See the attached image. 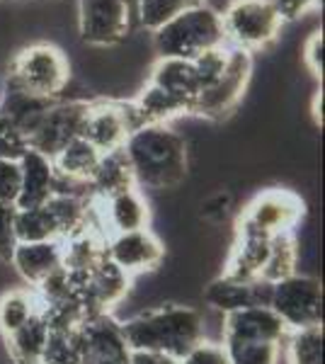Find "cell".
Masks as SVG:
<instances>
[{
	"label": "cell",
	"mask_w": 325,
	"mask_h": 364,
	"mask_svg": "<svg viewBox=\"0 0 325 364\" xmlns=\"http://www.w3.org/2000/svg\"><path fill=\"white\" fill-rule=\"evenodd\" d=\"M124 154L136 187L175 190L187 178V144L170 124H146L129 134Z\"/></svg>",
	"instance_id": "1"
},
{
	"label": "cell",
	"mask_w": 325,
	"mask_h": 364,
	"mask_svg": "<svg viewBox=\"0 0 325 364\" xmlns=\"http://www.w3.org/2000/svg\"><path fill=\"white\" fill-rule=\"evenodd\" d=\"M122 333L132 350L165 352L180 360L187 350L204 340V318L192 306L168 304L124 321Z\"/></svg>",
	"instance_id": "2"
},
{
	"label": "cell",
	"mask_w": 325,
	"mask_h": 364,
	"mask_svg": "<svg viewBox=\"0 0 325 364\" xmlns=\"http://www.w3.org/2000/svg\"><path fill=\"white\" fill-rule=\"evenodd\" d=\"M151 44L158 58H182L194 61L204 51L226 46L221 13L209 5L199 3L182 10L163 27L151 32Z\"/></svg>",
	"instance_id": "3"
},
{
	"label": "cell",
	"mask_w": 325,
	"mask_h": 364,
	"mask_svg": "<svg viewBox=\"0 0 325 364\" xmlns=\"http://www.w3.org/2000/svg\"><path fill=\"white\" fill-rule=\"evenodd\" d=\"M70 63L61 46L51 42H37L22 46L10 61V73L5 80L25 87L34 95L56 100L68 85Z\"/></svg>",
	"instance_id": "4"
},
{
	"label": "cell",
	"mask_w": 325,
	"mask_h": 364,
	"mask_svg": "<svg viewBox=\"0 0 325 364\" xmlns=\"http://www.w3.org/2000/svg\"><path fill=\"white\" fill-rule=\"evenodd\" d=\"M226 44L243 51L267 49L282 34L284 20L272 0H228L221 13Z\"/></svg>",
	"instance_id": "5"
},
{
	"label": "cell",
	"mask_w": 325,
	"mask_h": 364,
	"mask_svg": "<svg viewBox=\"0 0 325 364\" xmlns=\"http://www.w3.org/2000/svg\"><path fill=\"white\" fill-rule=\"evenodd\" d=\"M304 199L292 190L272 187L252 199L238 219V231L260 233L265 238H277L294 233L304 219Z\"/></svg>",
	"instance_id": "6"
},
{
	"label": "cell",
	"mask_w": 325,
	"mask_h": 364,
	"mask_svg": "<svg viewBox=\"0 0 325 364\" xmlns=\"http://www.w3.org/2000/svg\"><path fill=\"white\" fill-rule=\"evenodd\" d=\"M267 306L282 318L289 331L321 326L323 289L321 282L309 274H292L270 287Z\"/></svg>",
	"instance_id": "7"
},
{
	"label": "cell",
	"mask_w": 325,
	"mask_h": 364,
	"mask_svg": "<svg viewBox=\"0 0 325 364\" xmlns=\"http://www.w3.org/2000/svg\"><path fill=\"white\" fill-rule=\"evenodd\" d=\"M144 127L134 102H114V100H92L82 119L80 136L92 144L100 154L119 151L127 144L129 134Z\"/></svg>",
	"instance_id": "8"
},
{
	"label": "cell",
	"mask_w": 325,
	"mask_h": 364,
	"mask_svg": "<svg viewBox=\"0 0 325 364\" xmlns=\"http://www.w3.org/2000/svg\"><path fill=\"white\" fill-rule=\"evenodd\" d=\"M252 75V58L247 51L228 46V61L223 73L211 85L199 90L192 112L206 119H223L243 100L245 87Z\"/></svg>",
	"instance_id": "9"
},
{
	"label": "cell",
	"mask_w": 325,
	"mask_h": 364,
	"mask_svg": "<svg viewBox=\"0 0 325 364\" xmlns=\"http://www.w3.org/2000/svg\"><path fill=\"white\" fill-rule=\"evenodd\" d=\"M75 22L82 44L112 49L129 37L132 10L122 0H78Z\"/></svg>",
	"instance_id": "10"
},
{
	"label": "cell",
	"mask_w": 325,
	"mask_h": 364,
	"mask_svg": "<svg viewBox=\"0 0 325 364\" xmlns=\"http://www.w3.org/2000/svg\"><path fill=\"white\" fill-rule=\"evenodd\" d=\"M90 107V100H68V102H54L39 127L27 139V149L39 151L41 156L54 158L68 141L80 136L82 119Z\"/></svg>",
	"instance_id": "11"
},
{
	"label": "cell",
	"mask_w": 325,
	"mask_h": 364,
	"mask_svg": "<svg viewBox=\"0 0 325 364\" xmlns=\"http://www.w3.org/2000/svg\"><path fill=\"white\" fill-rule=\"evenodd\" d=\"M80 364H127L132 348L122 333V323L110 314L87 318L78 326Z\"/></svg>",
	"instance_id": "12"
},
{
	"label": "cell",
	"mask_w": 325,
	"mask_h": 364,
	"mask_svg": "<svg viewBox=\"0 0 325 364\" xmlns=\"http://www.w3.org/2000/svg\"><path fill=\"white\" fill-rule=\"evenodd\" d=\"M105 255L110 262H114L124 274L134 277V274L149 272L156 269L163 262L165 248L149 228L129 233H112L105 240Z\"/></svg>",
	"instance_id": "13"
},
{
	"label": "cell",
	"mask_w": 325,
	"mask_h": 364,
	"mask_svg": "<svg viewBox=\"0 0 325 364\" xmlns=\"http://www.w3.org/2000/svg\"><path fill=\"white\" fill-rule=\"evenodd\" d=\"M289 328L270 306H250L223 316V340L284 345Z\"/></svg>",
	"instance_id": "14"
},
{
	"label": "cell",
	"mask_w": 325,
	"mask_h": 364,
	"mask_svg": "<svg viewBox=\"0 0 325 364\" xmlns=\"http://www.w3.org/2000/svg\"><path fill=\"white\" fill-rule=\"evenodd\" d=\"M54 102L56 100L34 95L25 87L5 80L3 95H0V119L13 127L17 134L29 139Z\"/></svg>",
	"instance_id": "15"
},
{
	"label": "cell",
	"mask_w": 325,
	"mask_h": 364,
	"mask_svg": "<svg viewBox=\"0 0 325 364\" xmlns=\"http://www.w3.org/2000/svg\"><path fill=\"white\" fill-rule=\"evenodd\" d=\"M97 204H100V216H102V226L107 228V236L149 228L151 209L146 204L144 195L139 192V187L117 192V195H112L107 199H97Z\"/></svg>",
	"instance_id": "16"
},
{
	"label": "cell",
	"mask_w": 325,
	"mask_h": 364,
	"mask_svg": "<svg viewBox=\"0 0 325 364\" xmlns=\"http://www.w3.org/2000/svg\"><path fill=\"white\" fill-rule=\"evenodd\" d=\"M270 287L272 284H265V282H240L221 274L218 279L209 282V287L204 289V301L211 309L223 311V316L250 306H267Z\"/></svg>",
	"instance_id": "17"
},
{
	"label": "cell",
	"mask_w": 325,
	"mask_h": 364,
	"mask_svg": "<svg viewBox=\"0 0 325 364\" xmlns=\"http://www.w3.org/2000/svg\"><path fill=\"white\" fill-rule=\"evenodd\" d=\"M20 197H17L15 209H32L41 207L51 195L56 185V170L51 158L41 156L39 151L27 149L20 161Z\"/></svg>",
	"instance_id": "18"
},
{
	"label": "cell",
	"mask_w": 325,
	"mask_h": 364,
	"mask_svg": "<svg viewBox=\"0 0 325 364\" xmlns=\"http://www.w3.org/2000/svg\"><path fill=\"white\" fill-rule=\"evenodd\" d=\"M10 265L17 269L27 284L37 287L49 274L63 267V248L61 240H34V243H17Z\"/></svg>",
	"instance_id": "19"
},
{
	"label": "cell",
	"mask_w": 325,
	"mask_h": 364,
	"mask_svg": "<svg viewBox=\"0 0 325 364\" xmlns=\"http://www.w3.org/2000/svg\"><path fill=\"white\" fill-rule=\"evenodd\" d=\"M149 83L163 87L175 100H180L187 109L192 112V105L199 95V78L194 70L192 61H182V58H158L151 68Z\"/></svg>",
	"instance_id": "20"
},
{
	"label": "cell",
	"mask_w": 325,
	"mask_h": 364,
	"mask_svg": "<svg viewBox=\"0 0 325 364\" xmlns=\"http://www.w3.org/2000/svg\"><path fill=\"white\" fill-rule=\"evenodd\" d=\"M270 243L272 238H265L260 233L238 231L223 274L240 282H260V272H262L265 260H267Z\"/></svg>",
	"instance_id": "21"
},
{
	"label": "cell",
	"mask_w": 325,
	"mask_h": 364,
	"mask_svg": "<svg viewBox=\"0 0 325 364\" xmlns=\"http://www.w3.org/2000/svg\"><path fill=\"white\" fill-rule=\"evenodd\" d=\"M100 158H102V154H100L95 146L87 144L82 136H75L51 158V163H54V168H56V175H61V178H66L70 182H78V185L90 187V178H92V173H95Z\"/></svg>",
	"instance_id": "22"
},
{
	"label": "cell",
	"mask_w": 325,
	"mask_h": 364,
	"mask_svg": "<svg viewBox=\"0 0 325 364\" xmlns=\"http://www.w3.org/2000/svg\"><path fill=\"white\" fill-rule=\"evenodd\" d=\"M132 187H136V182L124 149L112 151V154H102L95 173L90 178V197L107 199L112 195H117V192L132 190Z\"/></svg>",
	"instance_id": "23"
},
{
	"label": "cell",
	"mask_w": 325,
	"mask_h": 364,
	"mask_svg": "<svg viewBox=\"0 0 325 364\" xmlns=\"http://www.w3.org/2000/svg\"><path fill=\"white\" fill-rule=\"evenodd\" d=\"M46 338H49V326L41 318V311H39L34 318H29L25 323V326H20L15 333H10V336H5V348H8L10 362L39 364Z\"/></svg>",
	"instance_id": "24"
},
{
	"label": "cell",
	"mask_w": 325,
	"mask_h": 364,
	"mask_svg": "<svg viewBox=\"0 0 325 364\" xmlns=\"http://www.w3.org/2000/svg\"><path fill=\"white\" fill-rule=\"evenodd\" d=\"M134 107H136V112H139L141 122H144V127L146 124H170V122L177 119V117L190 114V109H187L180 100H175L170 92H165L163 87L149 83V80H146V85L141 87L139 97L134 100Z\"/></svg>",
	"instance_id": "25"
},
{
	"label": "cell",
	"mask_w": 325,
	"mask_h": 364,
	"mask_svg": "<svg viewBox=\"0 0 325 364\" xmlns=\"http://www.w3.org/2000/svg\"><path fill=\"white\" fill-rule=\"evenodd\" d=\"M39 314V296L34 289H10L0 296V333L10 336Z\"/></svg>",
	"instance_id": "26"
},
{
	"label": "cell",
	"mask_w": 325,
	"mask_h": 364,
	"mask_svg": "<svg viewBox=\"0 0 325 364\" xmlns=\"http://www.w3.org/2000/svg\"><path fill=\"white\" fill-rule=\"evenodd\" d=\"M297 260H299V250H297L294 233H284V236L272 238L267 260H265V267H262V272H260V282H265V284H277V282L297 274Z\"/></svg>",
	"instance_id": "27"
},
{
	"label": "cell",
	"mask_w": 325,
	"mask_h": 364,
	"mask_svg": "<svg viewBox=\"0 0 325 364\" xmlns=\"http://www.w3.org/2000/svg\"><path fill=\"white\" fill-rule=\"evenodd\" d=\"M15 238L17 243L34 240H58V228L51 219L46 204L32 209H15Z\"/></svg>",
	"instance_id": "28"
},
{
	"label": "cell",
	"mask_w": 325,
	"mask_h": 364,
	"mask_svg": "<svg viewBox=\"0 0 325 364\" xmlns=\"http://www.w3.org/2000/svg\"><path fill=\"white\" fill-rule=\"evenodd\" d=\"M282 348L287 364H323V326L289 331Z\"/></svg>",
	"instance_id": "29"
},
{
	"label": "cell",
	"mask_w": 325,
	"mask_h": 364,
	"mask_svg": "<svg viewBox=\"0 0 325 364\" xmlns=\"http://www.w3.org/2000/svg\"><path fill=\"white\" fill-rule=\"evenodd\" d=\"M228 364H279L282 345L252 343V340H223Z\"/></svg>",
	"instance_id": "30"
},
{
	"label": "cell",
	"mask_w": 325,
	"mask_h": 364,
	"mask_svg": "<svg viewBox=\"0 0 325 364\" xmlns=\"http://www.w3.org/2000/svg\"><path fill=\"white\" fill-rule=\"evenodd\" d=\"M204 0H139L134 13L139 15V25L146 32H156L158 27H163L168 20H173L175 15H180L182 10L199 5Z\"/></svg>",
	"instance_id": "31"
},
{
	"label": "cell",
	"mask_w": 325,
	"mask_h": 364,
	"mask_svg": "<svg viewBox=\"0 0 325 364\" xmlns=\"http://www.w3.org/2000/svg\"><path fill=\"white\" fill-rule=\"evenodd\" d=\"M39 364H80L78 328L75 331H49Z\"/></svg>",
	"instance_id": "32"
},
{
	"label": "cell",
	"mask_w": 325,
	"mask_h": 364,
	"mask_svg": "<svg viewBox=\"0 0 325 364\" xmlns=\"http://www.w3.org/2000/svg\"><path fill=\"white\" fill-rule=\"evenodd\" d=\"M177 364H228L226 350L221 343H209V340H199L192 350L177 360Z\"/></svg>",
	"instance_id": "33"
},
{
	"label": "cell",
	"mask_w": 325,
	"mask_h": 364,
	"mask_svg": "<svg viewBox=\"0 0 325 364\" xmlns=\"http://www.w3.org/2000/svg\"><path fill=\"white\" fill-rule=\"evenodd\" d=\"M20 163L17 161H0V204L15 207L20 197Z\"/></svg>",
	"instance_id": "34"
},
{
	"label": "cell",
	"mask_w": 325,
	"mask_h": 364,
	"mask_svg": "<svg viewBox=\"0 0 325 364\" xmlns=\"http://www.w3.org/2000/svg\"><path fill=\"white\" fill-rule=\"evenodd\" d=\"M301 58L316 78H323V29H313L301 46Z\"/></svg>",
	"instance_id": "35"
},
{
	"label": "cell",
	"mask_w": 325,
	"mask_h": 364,
	"mask_svg": "<svg viewBox=\"0 0 325 364\" xmlns=\"http://www.w3.org/2000/svg\"><path fill=\"white\" fill-rule=\"evenodd\" d=\"M27 151V139L0 119V161H20Z\"/></svg>",
	"instance_id": "36"
},
{
	"label": "cell",
	"mask_w": 325,
	"mask_h": 364,
	"mask_svg": "<svg viewBox=\"0 0 325 364\" xmlns=\"http://www.w3.org/2000/svg\"><path fill=\"white\" fill-rule=\"evenodd\" d=\"M15 207L0 204V260L10 262L17 238H15Z\"/></svg>",
	"instance_id": "37"
},
{
	"label": "cell",
	"mask_w": 325,
	"mask_h": 364,
	"mask_svg": "<svg viewBox=\"0 0 325 364\" xmlns=\"http://www.w3.org/2000/svg\"><path fill=\"white\" fill-rule=\"evenodd\" d=\"M321 0H272V5L277 8V13L284 22L289 20H299V17L309 15Z\"/></svg>",
	"instance_id": "38"
},
{
	"label": "cell",
	"mask_w": 325,
	"mask_h": 364,
	"mask_svg": "<svg viewBox=\"0 0 325 364\" xmlns=\"http://www.w3.org/2000/svg\"><path fill=\"white\" fill-rule=\"evenodd\" d=\"M228 204H230V195H226V192H216L214 197H209L204 202L202 214L211 221H221L228 211Z\"/></svg>",
	"instance_id": "39"
},
{
	"label": "cell",
	"mask_w": 325,
	"mask_h": 364,
	"mask_svg": "<svg viewBox=\"0 0 325 364\" xmlns=\"http://www.w3.org/2000/svg\"><path fill=\"white\" fill-rule=\"evenodd\" d=\"M127 364H177L175 357L165 355V352H153V350H132L129 352Z\"/></svg>",
	"instance_id": "40"
},
{
	"label": "cell",
	"mask_w": 325,
	"mask_h": 364,
	"mask_svg": "<svg viewBox=\"0 0 325 364\" xmlns=\"http://www.w3.org/2000/svg\"><path fill=\"white\" fill-rule=\"evenodd\" d=\"M313 114H316L318 122H323V95L321 92H316V97H313Z\"/></svg>",
	"instance_id": "41"
},
{
	"label": "cell",
	"mask_w": 325,
	"mask_h": 364,
	"mask_svg": "<svg viewBox=\"0 0 325 364\" xmlns=\"http://www.w3.org/2000/svg\"><path fill=\"white\" fill-rule=\"evenodd\" d=\"M122 3L127 5V8H129V10H132V13H134V10H136V5H139V0H122Z\"/></svg>",
	"instance_id": "42"
}]
</instances>
